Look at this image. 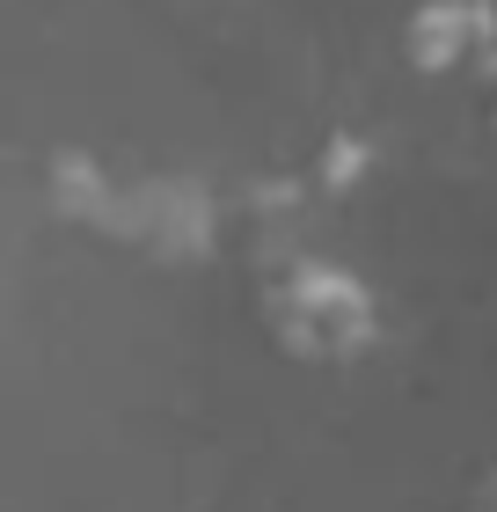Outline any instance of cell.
Here are the masks:
<instances>
[{"label": "cell", "instance_id": "cell-1", "mask_svg": "<svg viewBox=\"0 0 497 512\" xmlns=\"http://www.w3.org/2000/svg\"><path fill=\"white\" fill-rule=\"evenodd\" d=\"M271 322L300 359H351L373 344V293L337 264H293L271 286Z\"/></svg>", "mask_w": 497, "mask_h": 512}, {"label": "cell", "instance_id": "cell-2", "mask_svg": "<svg viewBox=\"0 0 497 512\" xmlns=\"http://www.w3.org/2000/svg\"><path fill=\"white\" fill-rule=\"evenodd\" d=\"M468 512H497V469L476 483V498H468Z\"/></svg>", "mask_w": 497, "mask_h": 512}]
</instances>
